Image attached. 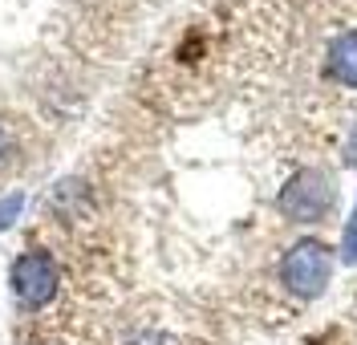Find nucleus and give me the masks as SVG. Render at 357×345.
I'll list each match as a JSON object with an SVG mask.
<instances>
[{
    "label": "nucleus",
    "mask_w": 357,
    "mask_h": 345,
    "mask_svg": "<svg viewBox=\"0 0 357 345\" xmlns=\"http://www.w3.org/2000/svg\"><path fill=\"white\" fill-rule=\"evenodd\" d=\"M13 284H17V297L29 305V309H41L45 300H53L57 293V264L49 252H29L17 260L13 268Z\"/></svg>",
    "instance_id": "obj_3"
},
{
    "label": "nucleus",
    "mask_w": 357,
    "mask_h": 345,
    "mask_svg": "<svg viewBox=\"0 0 357 345\" xmlns=\"http://www.w3.org/2000/svg\"><path fill=\"white\" fill-rule=\"evenodd\" d=\"M325 73L333 77L337 86H349L357 90V29H345L329 41V53H325Z\"/></svg>",
    "instance_id": "obj_4"
},
{
    "label": "nucleus",
    "mask_w": 357,
    "mask_h": 345,
    "mask_svg": "<svg viewBox=\"0 0 357 345\" xmlns=\"http://www.w3.org/2000/svg\"><path fill=\"white\" fill-rule=\"evenodd\" d=\"M276 207L289 215L292 224H321V220L337 207L333 175L321 171V167H305V171H296L289 183L280 187Z\"/></svg>",
    "instance_id": "obj_1"
},
{
    "label": "nucleus",
    "mask_w": 357,
    "mask_h": 345,
    "mask_svg": "<svg viewBox=\"0 0 357 345\" xmlns=\"http://www.w3.org/2000/svg\"><path fill=\"white\" fill-rule=\"evenodd\" d=\"M341 260L357 264V207H354V215H349V224H345V236H341Z\"/></svg>",
    "instance_id": "obj_5"
},
{
    "label": "nucleus",
    "mask_w": 357,
    "mask_h": 345,
    "mask_svg": "<svg viewBox=\"0 0 357 345\" xmlns=\"http://www.w3.org/2000/svg\"><path fill=\"white\" fill-rule=\"evenodd\" d=\"M329 276H333V256L321 240H296L280 260V280L289 284V293L305 300L321 297L329 289Z\"/></svg>",
    "instance_id": "obj_2"
}]
</instances>
